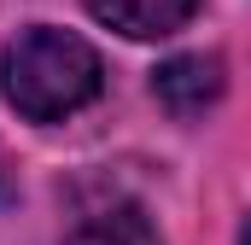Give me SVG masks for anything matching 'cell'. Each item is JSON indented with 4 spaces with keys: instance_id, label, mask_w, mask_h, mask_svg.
Instances as JSON below:
<instances>
[{
    "instance_id": "1",
    "label": "cell",
    "mask_w": 251,
    "mask_h": 245,
    "mask_svg": "<svg viewBox=\"0 0 251 245\" xmlns=\"http://www.w3.org/2000/svg\"><path fill=\"white\" fill-rule=\"evenodd\" d=\"M100 53L70 35V29H24L18 41L0 47V94L18 117L29 122H59L70 111H82L100 94Z\"/></svg>"
},
{
    "instance_id": "2",
    "label": "cell",
    "mask_w": 251,
    "mask_h": 245,
    "mask_svg": "<svg viewBox=\"0 0 251 245\" xmlns=\"http://www.w3.org/2000/svg\"><path fill=\"white\" fill-rule=\"evenodd\" d=\"M88 12L134 41H158V35H176L199 12V0H88Z\"/></svg>"
},
{
    "instance_id": "6",
    "label": "cell",
    "mask_w": 251,
    "mask_h": 245,
    "mask_svg": "<svg viewBox=\"0 0 251 245\" xmlns=\"http://www.w3.org/2000/svg\"><path fill=\"white\" fill-rule=\"evenodd\" d=\"M0 187H6V164H0Z\"/></svg>"
},
{
    "instance_id": "5",
    "label": "cell",
    "mask_w": 251,
    "mask_h": 245,
    "mask_svg": "<svg viewBox=\"0 0 251 245\" xmlns=\"http://www.w3.org/2000/svg\"><path fill=\"white\" fill-rule=\"evenodd\" d=\"M240 245H251V222H246V240H240Z\"/></svg>"
},
{
    "instance_id": "4",
    "label": "cell",
    "mask_w": 251,
    "mask_h": 245,
    "mask_svg": "<svg viewBox=\"0 0 251 245\" xmlns=\"http://www.w3.org/2000/svg\"><path fill=\"white\" fill-rule=\"evenodd\" d=\"M64 245H164V240H158V228L146 222L140 204H100L70 228Z\"/></svg>"
},
{
    "instance_id": "3",
    "label": "cell",
    "mask_w": 251,
    "mask_h": 245,
    "mask_svg": "<svg viewBox=\"0 0 251 245\" xmlns=\"http://www.w3.org/2000/svg\"><path fill=\"white\" fill-rule=\"evenodd\" d=\"M222 94V64L204 59V53H187V59H170L158 70V99L176 111V117H199L210 99Z\"/></svg>"
}]
</instances>
